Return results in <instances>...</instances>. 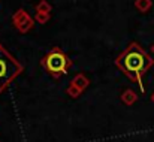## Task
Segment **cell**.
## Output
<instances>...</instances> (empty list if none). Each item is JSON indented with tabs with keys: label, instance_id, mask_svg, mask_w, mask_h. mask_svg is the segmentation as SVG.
Listing matches in <instances>:
<instances>
[{
	"label": "cell",
	"instance_id": "6da1fadb",
	"mask_svg": "<svg viewBox=\"0 0 154 142\" xmlns=\"http://www.w3.org/2000/svg\"><path fill=\"white\" fill-rule=\"evenodd\" d=\"M154 64V60L151 55L141 47L138 42L129 44L117 58H115V66L118 70H121L130 81L138 82L141 91H145V87L142 84V76L148 72V69Z\"/></svg>",
	"mask_w": 154,
	"mask_h": 142
},
{
	"label": "cell",
	"instance_id": "7a4b0ae2",
	"mask_svg": "<svg viewBox=\"0 0 154 142\" xmlns=\"http://www.w3.org/2000/svg\"><path fill=\"white\" fill-rule=\"evenodd\" d=\"M41 64L47 70L48 75H51L52 78L57 79L61 75H66L69 72V69L72 67L73 63L67 57V54L64 51H61V48L54 47L42 57Z\"/></svg>",
	"mask_w": 154,
	"mask_h": 142
},
{
	"label": "cell",
	"instance_id": "3957f363",
	"mask_svg": "<svg viewBox=\"0 0 154 142\" xmlns=\"http://www.w3.org/2000/svg\"><path fill=\"white\" fill-rule=\"evenodd\" d=\"M23 64L0 44V94L23 72Z\"/></svg>",
	"mask_w": 154,
	"mask_h": 142
},
{
	"label": "cell",
	"instance_id": "277c9868",
	"mask_svg": "<svg viewBox=\"0 0 154 142\" xmlns=\"http://www.w3.org/2000/svg\"><path fill=\"white\" fill-rule=\"evenodd\" d=\"M12 24L20 33H29L35 27V18H32L23 8H20L12 15Z\"/></svg>",
	"mask_w": 154,
	"mask_h": 142
},
{
	"label": "cell",
	"instance_id": "5b68a950",
	"mask_svg": "<svg viewBox=\"0 0 154 142\" xmlns=\"http://www.w3.org/2000/svg\"><path fill=\"white\" fill-rule=\"evenodd\" d=\"M70 82H72L73 85H76V87H78L79 90H82V91H84V90L90 85V79H88L84 73H76Z\"/></svg>",
	"mask_w": 154,
	"mask_h": 142
},
{
	"label": "cell",
	"instance_id": "8992f818",
	"mask_svg": "<svg viewBox=\"0 0 154 142\" xmlns=\"http://www.w3.org/2000/svg\"><path fill=\"white\" fill-rule=\"evenodd\" d=\"M120 99H121V102L124 103V105H127V106H132L136 100H138V94L133 91V90H130V88H126L121 96H120Z\"/></svg>",
	"mask_w": 154,
	"mask_h": 142
},
{
	"label": "cell",
	"instance_id": "52a82bcc",
	"mask_svg": "<svg viewBox=\"0 0 154 142\" xmlns=\"http://www.w3.org/2000/svg\"><path fill=\"white\" fill-rule=\"evenodd\" d=\"M135 8L139 12L145 14V12H148L153 8V0H135Z\"/></svg>",
	"mask_w": 154,
	"mask_h": 142
},
{
	"label": "cell",
	"instance_id": "ba28073f",
	"mask_svg": "<svg viewBox=\"0 0 154 142\" xmlns=\"http://www.w3.org/2000/svg\"><path fill=\"white\" fill-rule=\"evenodd\" d=\"M81 93H82V90H79L76 85H73L72 82L69 84V87L66 88V94L69 96V97H72V99H78L79 96H81Z\"/></svg>",
	"mask_w": 154,
	"mask_h": 142
},
{
	"label": "cell",
	"instance_id": "9c48e42d",
	"mask_svg": "<svg viewBox=\"0 0 154 142\" xmlns=\"http://www.w3.org/2000/svg\"><path fill=\"white\" fill-rule=\"evenodd\" d=\"M35 9H36V12H47V14H51L52 6L47 2V0H41V2L35 6Z\"/></svg>",
	"mask_w": 154,
	"mask_h": 142
},
{
	"label": "cell",
	"instance_id": "30bf717a",
	"mask_svg": "<svg viewBox=\"0 0 154 142\" xmlns=\"http://www.w3.org/2000/svg\"><path fill=\"white\" fill-rule=\"evenodd\" d=\"M50 20H51V14H47V12H36L35 15V21L38 24H47Z\"/></svg>",
	"mask_w": 154,
	"mask_h": 142
},
{
	"label": "cell",
	"instance_id": "8fae6325",
	"mask_svg": "<svg viewBox=\"0 0 154 142\" xmlns=\"http://www.w3.org/2000/svg\"><path fill=\"white\" fill-rule=\"evenodd\" d=\"M151 102L154 103V93H153V96H151Z\"/></svg>",
	"mask_w": 154,
	"mask_h": 142
},
{
	"label": "cell",
	"instance_id": "7c38bea8",
	"mask_svg": "<svg viewBox=\"0 0 154 142\" xmlns=\"http://www.w3.org/2000/svg\"><path fill=\"white\" fill-rule=\"evenodd\" d=\"M151 52L154 54V44H153V47H151Z\"/></svg>",
	"mask_w": 154,
	"mask_h": 142
}]
</instances>
